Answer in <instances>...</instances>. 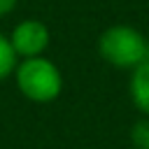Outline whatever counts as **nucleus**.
Here are the masks:
<instances>
[{
	"label": "nucleus",
	"instance_id": "f03ea898",
	"mask_svg": "<svg viewBox=\"0 0 149 149\" xmlns=\"http://www.w3.org/2000/svg\"><path fill=\"white\" fill-rule=\"evenodd\" d=\"M19 93L30 102H51L63 91V74L47 56L21 58L14 70Z\"/></svg>",
	"mask_w": 149,
	"mask_h": 149
},
{
	"label": "nucleus",
	"instance_id": "0eeeda50",
	"mask_svg": "<svg viewBox=\"0 0 149 149\" xmlns=\"http://www.w3.org/2000/svg\"><path fill=\"white\" fill-rule=\"evenodd\" d=\"M16 5H19V0H0V16L12 14L16 9Z\"/></svg>",
	"mask_w": 149,
	"mask_h": 149
},
{
	"label": "nucleus",
	"instance_id": "20e7f679",
	"mask_svg": "<svg viewBox=\"0 0 149 149\" xmlns=\"http://www.w3.org/2000/svg\"><path fill=\"white\" fill-rule=\"evenodd\" d=\"M128 93H130V100H133L135 109L142 116H149V58L130 70Z\"/></svg>",
	"mask_w": 149,
	"mask_h": 149
},
{
	"label": "nucleus",
	"instance_id": "39448f33",
	"mask_svg": "<svg viewBox=\"0 0 149 149\" xmlns=\"http://www.w3.org/2000/svg\"><path fill=\"white\" fill-rule=\"evenodd\" d=\"M16 63H19V56H16V51L9 42V35H5L0 30V81L14 74Z\"/></svg>",
	"mask_w": 149,
	"mask_h": 149
},
{
	"label": "nucleus",
	"instance_id": "6e6552de",
	"mask_svg": "<svg viewBox=\"0 0 149 149\" xmlns=\"http://www.w3.org/2000/svg\"><path fill=\"white\" fill-rule=\"evenodd\" d=\"M147 42H149V35H147Z\"/></svg>",
	"mask_w": 149,
	"mask_h": 149
},
{
	"label": "nucleus",
	"instance_id": "f257e3e1",
	"mask_svg": "<svg viewBox=\"0 0 149 149\" xmlns=\"http://www.w3.org/2000/svg\"><path fill=\"white\" fill-rule=\"evenodd\" d=\"M98 54L105 63L119 70H133L149 58V42L137 28L128 23L109 26L98 37Z\"/></svg>",
	"mask_w": 149,
	"mask_h": 149
},
{
	"label": "nucleus",
	"instance_id": "7ed1b4c3",
	"mask_svg": "<svg viewBox=\"0 0 149 149\" xmlns=\"http://www.w3.org/2000/svg\"><path fill=\"white\" fill-rule=\"evenodd\" d=\"M9 42L21 58H33V56H42L51 42V33H49V26L40 19H23L19 21L12 33H9Z\"/></svg>",
	"mask_w": 149,
	"mask_h": 149
},
{
	"label": "nucleus",
	"instance_id": "423d86ee",
	"mask_svg": "<svg viewBox=\"0 0 149 149\" xmlns=\"http://www.w3.org/2000/svg\"><path fill=\"white\" fill-rule=\"evenodd\" d=\"M130 144L135 149H149V116H142L130 126Z\"/></svg>",
	"mask_w": 149,
	"mask_h": 149
}]
</instances>
